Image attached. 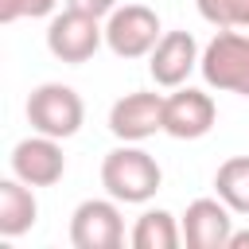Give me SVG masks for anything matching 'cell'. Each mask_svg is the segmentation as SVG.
Listing matches in <instances>:
<instances>
[{
    "mask_svg": "<svg viewBox=\"0 0 249 249\" xmlns=\"http://www.w3.org/2000/svg\"><path fill=\"white\" fill-rule=\"evenodd\" d=\"M218 124V105L206 89L195 86H179L167 93L163 105V132L171 140H202L210 128Z\"/></svg>",
    "mask_w": 249,
    "mask_h": 249,
    "instance_id": "obj_8",
    "label": "cell"
},
{
    "mask_svg": "<svg viewBox=\"0 0 249 249\" xmlns=\"http://www.w3.org/2000/svg\"><path fill=\"white\" fill-rule=\"evenodd\" d=\"M214 195L233 214H249V156H230L214 171Z\"/></svg>",
    "mask_w": 249,
    "mask_h": 249,
    "instance_id": "obj_14",
    "label": "cell"
},
{
    "mask_svg": "<svg viewBox=\"0 0 249 249\" xmlns=\"http://www.w3.org/2000/svg\"><path fill=\"white\" fill-rule=\"evenodd\" d=\"M195 8L210 27L249 31V0H195Z\"/></svg>",
    "mask_w": 249,
    "mask_h": 249,
    "instance_id": "obj_15",
    "label": "cell"
},
{
    "mask_svg": "<svg viewBox=\"0 0 249 249\" xmlns=\"http://www.w3.org/2000/svg\"><path fill=\"white\" fill-rule=\"evenodd\" d=\"M198 74L218 93L249 97V35L237 27H218V35L202 47Z\"/></svg>",
    "mask_w": 249,
    "mask_h": 249,
    "instance_id": "obj_2",
    "label": "cell"
},
{
    "mask_svg": "<svg viewBox=\"0 0 249 249\" xmlns=\"http://www.w3.org/2000/svg\"><path fill=\"white\" fill-rule=\"evenodd\" d=\"M160 35H163V23L148 4H117L105 16V47L117 58H148Z\"/></svg>",
    "mask_w": 249,
    "mask_h": 249,
    "instance_id": "obj_5",
    "label": "cell"
},
{
    "mask_svg": "<svg viewBox=\"0 0 249 249\" xmlns=\"http://www.w3.org/2000/svg\"><path fill=\"white\" fill-rule=\"evenodd\" d=\"M230 249H249V230H233V237H230Z\"/></svg>",
    "mask_w": 249,
    "mask_h": 249,
    "instance_id": "obj_18",
    "label": "cell"
},
{
    "mask_svg": "<svg viewBox=\"0 0 249 249\" xmlns=\"http://www.w3.org/2000/svg\"><path fill=\"white\" fill-rule=\"evenodd\" d=\"M128 241H132V249H179L183 245V226H179V218L171 210H160V206L152 210L148 206L136 218Z\"/></svg>",
    "mask_w": 249,
    "mask_h": 249,
    "instance_id": "obj_13",
    "label": "cell"
},
{
    "mask_svg": "<svg viewBox=\"0 0 249 249\" xmlns=\"http://www.w3.org/2000/svg\"><path fill=\"white\" fill-rule=\"evenodd\" d=\"M27 124L43 136H54V140H70L78 136V128L86 124V101L74 86H62V82H43L31 89L27 97Z\"/></svg>",
    "mask_w": 249,
    "mask_h": 249,
    "instance_id": "obj_3",
    "label": "cell"
},
{
    "mask_svg": "<svg viewBox=\"0 0 249 249\" xmlns=\"http://www.w3.org/2000/svg\"><path fill=\"white\" fill-rule=\"evenodd\" d=\"M183 245L187 249H230L233 237V210L214 195V198H195L183 218Z\"/></svg>",
    "mask_w": 249,
    "mask_h": 249,
    "instance_id": "obj_11",
    "label": "cell"
},
{
    "mask_svg": "<svg viewBox=\"0 0 249 249\" xmlns=\"http://www.w3.org/2000/svg\"><path fill=\"white\" fill-rule=\"evenodd\" d=\"M12 175L23 179L27 187H54L66 175V156H62V140L54 136H23L12 148Z\"/></svg>",
    "mask_w": 249,
    "mask_h": 249,
    "instance_id": "obj_10",
    "label": "cell"
},
{
    "mask_svg": "<svg viewBox=\"0 0 249 249\" xmlns=\"http://www.w3.org/2000/svg\"><path fill=\"white\" fill-rule=\"evenodd\" d=\"M163 105L167 97L156 89H132L113 101L109 109V132L124 144H144L148 136L163 132Z\"/></svg>",
    "mask_w": 249,
    "mask_h": 249,
    "instance_id": "obj_7",
    "label": "cell"
},
{
    "mask_svg": "<svg viewBox=\"0 0 249 249\" xmlns=\"http://www.w3.org/2000/svg\"><path fill=\"white\" fill-rule=\"evenodd\" d=\"M121 0H66V8H78V12H89V16H97V19H105L113 8H117Z\"/></svg>",
    "mask_w": 249,
    "mask_h": 249,
    "instance_id": "obj_17",
    "label": "cell"
},
{
    "mask_svg": "<svg viewBox=\"0 0 249 249\" xmlns=\"http://www.w3.org/2000/svg\"><path fill=\"white\" fill-rule=\"evenodd\" d=\"M101 187H105V195H113L124 206H144L163 187V167L140 144H124L121 140L101 160Z\"/></svg>",
    "mask_w": 249,
    "mask_h": 249,
    "instance_id": "obj_1",
    "label": "cell"
},
{
    "mask_svg": "<svg viewBox=\"0 0 249 249\" xmlns=\"http://www.w3.org/2000/svg\"><path fill=\"white\" fill-rule=\"evenodd\" d=\"M58 0H0V23H16V19H43L54 16Z\"/></svg>",
    "mask_w": 249,
    "mask_h": 249,
    "instance_id": "obj_16",
    "label": "cell"
},
{
    "mask_svg": "<svg viewBox=\"0 0 249 249\" xmlns=\"http://www.w3.org/2000/svg\"><path fill=\"white\" fill-rule=\"evenodd\" d=\"M70 245L74 249H121L124 245V218L121 202L109 198H86L70 214Z\"/></svg>",
    "mask_w": 249,
    "mask_h": 249,
    "instance_id": "obj_6",
    "label": "cell"
},
{
    "mask_svg": "<svg viewBox=\"0 0 249 249\" xmlns=\"http://www.w3.org/2000/svg\"><path fill=\"white\" fill-rule=\"evenodd\" d=\"M105 43V19L89 16V12H78V8H62L51 16L47 23V51L66 62V66H82L89 62Z\"/></svg>",
    "mask_w": 249,
    "mask_h": 249,
    "instance_id": "obj_4",
    "label": "cell"
},
{
    "mask_svg": "<svg viewBox=\"0 0 249 249\" xmlns=\"http://www.w3.org/2000/svg\"><path fill=\"white\" fill-rule=\"evenodd\" d=\"M198 58H202V47L191 31H163L156 51L148 54V74L160 89H179L198 70Z\"/></svg>",
    "mask_w": 249,
    "mask_h": 249,
    "instance_id": "obj_9",
    "label": "cell"
},
{
    "mask_svg": "<svg viewBox=\"0 0 249 249\" xmlns=\"http://www.w3.org/2000/svg\"><path fill=\"white\" fill-rule=\"evenodd\" d=\"M35 222H39L35 187H27L16 175L0 179V237H8V241L12 237H23Z\"/></svg>",
    "mask_w": 249,
    "mask_h": 249,
    "instance_id": "obj_12",
    "label": "cell"
}]
</instances>
